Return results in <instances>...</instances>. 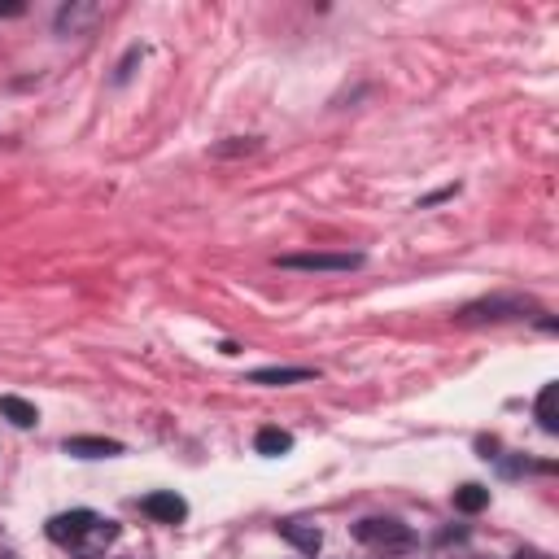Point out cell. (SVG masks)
I'll return each mask as SVG.
<instances>
[{"mask_svg": "<svg viewBox=\"0 0 559 559\" xmlns=\"http://www.w3.org/2000/svg\"><path fill=\"white\" fill-rule=\"evenodd\" d=\"M529 311H533V306L520 302V297H485V302L463 306L455 319H459V324H498V319H520Z\"/></svg>", "mask_w": 559, "mask_h": 559, "instance_id": "cell-3", "label": "cell"}, {"mask_svg": "<svg viewBox=\"0 0 559 559\" xmlns=\"http://www.w3.org/2000/svg\"><path fill=\"white\" fill-rule=\"evenodd\" d=\"M555 398H559L555 385H546L542 394H538V420H542L546 433H555V428H559V420H555Z\"/></svg>", "mask_w": 559, "mask_h": 559, "instance_id": "cell-12", "label": "cell"}, {"mask_svg": "<svg viewBox=\"0 0 559 559\" xmlns=\"http://www.w3.org/2000/svg\"><path fill=\"white\" fill-rule=\"evenodd\" d=\"M455 507L459 511H485L490 507V490H481V485H463V490H455Z\"/></svg>", "mask_w": 559, "mask_h": 559, "instance_id": "cell-11", "label": "cell"}, {"mask_svg": "<svg viewBox=\"0 0 559 559\" xmlns=\"http://www.w3.org/2000/svg\"><path fill=\"white\" fill-rule=\"evenodd\" d=\"M62 450L75 459H114L123 455V442H114V437H66Z\"/></svg>", "mask_w": 559, "mask_h": 559, "instance_id": "cell-6", "label": "cell"}, {"mask_svg": "<svg viewBox=\"0 0 559 559\" xmlns=\"http://www.w3.org/2000/svg\"><path fill=\"white\" fill-rule=\"evenodd\" d=\"M516 559H546V555H538V551H520Z\"/></svg>", "mask_w": 559, "mask_h": 559, "instance_id": "cell-15", "label": "cell"}, {"mask_svg": "<svg viewBox=\"0 0 559 559\" xmlns=\"http://www.w3.org/2000/svg\"><path fill=\"white\" fill-rule=\"evenodd\" d=\"M22 14V5H0V18H18Z\"/></svg>", "mask_w": 559, "mask_h": 559, "instance_id": "cell-14", "label": "cell"}, {"mask_svg": "<svg viewBox=\"0 0 559 559\" xmlns=\"http://www.w3.org/2000/svg\"><path fill=\"white\" fill-rule=\"evenodd\" d=\"M0 415H5L9 424H18V428H31L35 420H40L31 402H27V398H14V394H5V398H0Z\"/></svg>", "mask_w": 559, "mask_h": 559, "instance_id": "cell-10", "label": "cell"}, {"mask_svg": "<svg viewBox=\"0 0 559 559\" xmlns=\"http://www.w3.org/2000/svg\"><path fill=\"white\" fill-rule=\"evenodd\" d=\"M354 538L367 542V546H376V551H407L411 546V529L407 525H398V520H359L354 525Z\"/></svg>", "mask_w": 559, "mask_h": 559, "instance_id": "cell-2", "label": "cell"}, {"mask_svg": "<svg viewBox=\"0 0 559 559\" xmlns=\"http://www.w3.org/2000/svg\"><path fill=\"white\" fill-rule=\"evenodd\" d=\"M140 507H145V516H153L158 525H180V520L188 516V503H184V498L175 494V490H158V494H149Z\"/></svg>", "mask_w": 559, "mask_h": 559, "instance_id": "cell-5", "label": "cell"}, {"mask_svg": "<svg viewBox=\"0 0 559 559\" xmlns=\"http://www.w3.org/2000/svg\"><path fill=\"white\" fill-rule=\"evenodd\" d=\"M284 542H293L302 555H319V546H324V533L315 525H302V520H289V525H280Z\"/></svg>", "mask_w": 559, "mask_h": 559, "instance_id": "cell-7", "label": "cell"}, {"mask_svg": "<svg viewBox=\"0 0 559 559\" xmlns=\"http://www.w3.org/2000/svg\"><path fill=\"white\" fill-rule=\"evenodd\" d=\"M114 533H118V525L114 520H101L97 511H62V516L49 520V538L83 559H97L114 542Z\"/></svg>", "mask_w": 559, "mask_h": 559, "instance_id": "cell-1", "label": "cell"}, {"mask_svg": "<svg viewBox=\"0 0 559 559\" xmlns=\"http://www.w3.org/2000/svg\"><path fill=\"white\" fill-rule=\"evenodd\" d=\"M311 376V367H258V372H249V385H297Z\"/></svg>", "mask_w": 559, "mask_h": 559, "instance_id": "cell-8", "label": "cell"}, {"mask_svg": "<svg viewBox=\"0 0 559 559\" xmlns=\"http://www.w3.org/2000/svg\"><path fill=\"white\" fill-rule=\"evenodd\" d=\"M97 18V9H62V18H57V27L62 31H75L79 22H92Z\"/></svg>", "mask_w": 559, "mask_h": 559, "instance_id": "cell-13", "label": "cell"}, {"mask_svg": "<svg viewBox=\"0 0 559 559\" xmlns=\"http://www.w3.org/2000/svg\"><path fill=\"white\" fill-rule=\"evenodd\" d=\"M254 450L258 455H267V459H280V455H289L293 450V437L284 433V428H263V433L254 437Z\"/></svg>", "mask_w": 559, "mask_h": 559, "instance_id": "cell-9", "label": "cell"}, {"mask_svg": "<svg viewBox=\"0 0 559 559\" xmlns=\"http://www.w3.org/2000/svg\"><path fill=\"white\" fill-rule=\"evenodd\" d=\"M276 267L289 271H354L363 267L359 254H319V249H306V254H280Z\"/></svg>", "mask_w": 559, "mask_h": 559, "instance_id": "cell-4", "label": "cell"}]
</instances>
